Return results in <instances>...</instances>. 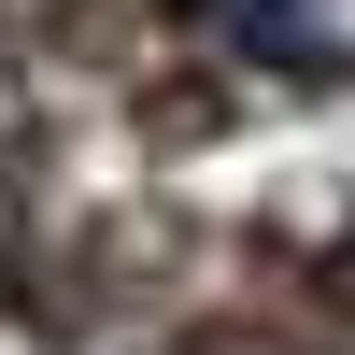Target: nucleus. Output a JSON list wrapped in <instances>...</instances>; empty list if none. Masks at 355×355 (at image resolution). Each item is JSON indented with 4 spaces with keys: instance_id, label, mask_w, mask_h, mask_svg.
<instances>
[{
    "instance_id": "f257e3e1",
    "label": "nucleus",
    "mask_w": 355,
    "mask_h": 355,
    "mask_svg": "<svg viewBox=\"0 0 355 355\" xmlns=\"http://www.w3.org/2000/svg\"><path fill=\"white\" fill-rule=\"evenodd\" d=\"M171 15L242 71H341L355 43V0H171Z\"/></svg>"
}]
</instances>
